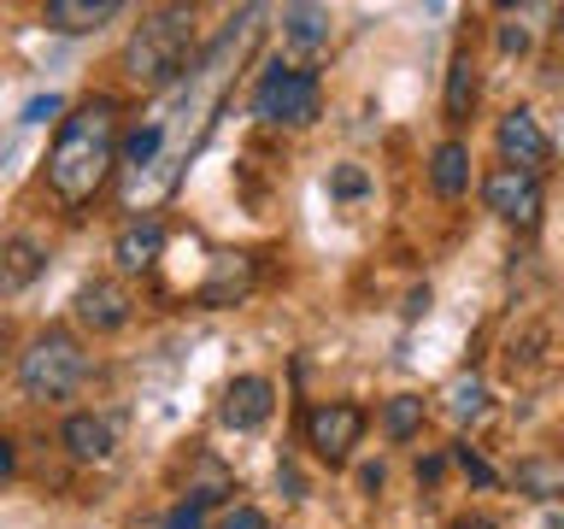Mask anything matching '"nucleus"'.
Instances as JSON below:
<instances>
[{
  "label": "nucleus",
  "instance_id": "obj_1",
  "mask_svg": "<svg viewBox=\"0 0 564 529\" xmlns=\"http://www.w3.org/2000/svg\"><path fill=\"white\" fill-rule=\"evenodd\" d=\"M118 159H123L118 100L88 95L83 106H70V118H59V136H53V153H47V188L65 206H83L100 194V183L112 176Z\"/></svg>",
  "mask_w": 564,
  "mask_h": 529
},
{
  "label": "nucleus",
  "instance_id": "obj_2",
  "mask_svg": "<svg viewBox=\"0 0 564 529\" xmlns=\"http://www.w3.org/2000/svg\"><path fill=\"white\" fill-rule=\"evenodd\" d=\"M188 53H194V7H153L123 42V77L153 95V88L183 77Z\"/></svg>",
  "mask_w": 564,
  "mask_h": 529
},
{
  "label": "nucleus",
  "instance_id": "obj_3",
  "mask_svg": "<svg viewBox=\"0 0 564 529\" xmlns=\"http://www.w3.org/2000/svg\"><path fill=\"white\" fill-rule=\"evenodd\" d=\"M88 377V353L70 330H42L35 342L18 353V388H24L30 400H65L70 388Z\"/></svg>",
  "mask_w": 564,
  "mask_h": 529
},
{
  "label": "nucleus",
  "instance_id": "obj_4",
  "mask_svg": "<svg viewBox=\"0 0 564 529\" xmlns=\"http://www.w3.org/2000/svg\"><path fill=\"white\" fill-rule=\"evenodd\" d=\"M253 112L264 123H276V130H306V123H317V112H324V83L300 65H271L259 77Z\"/></svg>",
  "mask_w": 564,
  "mask_h": 529
},
{
  "label": "nucleus",
  "instance_id": "obj_5",
  "mask_svg": "<svg viewBox=\"0 0 564 529\" xmlns=\"http://www.w3.org/2000/svg\"><path fill=\"white\" fill-rule=\"evenodd\" d=\"M365 435V412L352 400H324L306 412V447L324 458V465H341V458L359 447Z\"/></svg>",
  "mask_w": 564,
  "mask_h": 529
},
{
  "label": "nucleus",
  "instance_id": "obj_6",
  "mask_svg": "<svg viewBox=\"0 0 564 529\" xmlns=\"http://www.w3.org/2000/svg\"><path fill=\"white\" fill-rule=\"evenodd\" d=\"M482 201H488V212H494L500 224H518V229H535V224H541V183H535L529 171H511V165L488 171Z\"/></svg>",
  "mask_w": 564,
  "mask_h": 529
},
{
  "label": "nucleus",
  "instance_id": "obj_7",
  "mask_svg": "<svg viewBox=\"0 0 564 529\" xmlns=\"http://www.w3.org/2000/svg\"><path fill=\"white\" fill-rule=\"evenodd\" d=\"M500 153H506V165L511 171H529L535 176L541 165H546V153H553V141H546V130H541V118L529 112V106H518V112H506L500 118Z\"/></svg>",
  "mask_w": 564,
  "mask_h": 529
},
{
  "label": "nucleus",
  "instance_id": "obj_8",
  "mask_svg": "<svg viewBox=\"0 0 564 529\" xmlns=\"http://www.w3.org/2000/svg\"><path fill=\"white\" fill-rule=\"evenodd\" d=\"M42 271H47V241L35 229H18V236L0 241V300L24 294Z\"/></svg>",
  "mask_w": 564,
  "mask_h": 529
},
{
  "label": "nucleus",
  "instance_id": "obj_9",
  "mask_svg": "<svg viewBox=\"0 0 564 529\" xmlns=\"http://www.w3.org/2000/svg\"><path fill=\"white\" fill-rule=\"evenodd\" d=\"M271 406H276V388L264 377H236L218 400V418L229 423V430H259V423L271 418Z\"/></svg>",
  "mask_w": 564,
  "mask_h": 529
},
{
  "label": "nucleus",
  "instance_id": "obj_10",
  "mask_svg": "<svg viewBox=\"0 0 564 529\" xmlns=\"http://www.w3.org/2000/svg\"><path fill=\"white\" fill-rule=\"evenodd\" d=\"M65 453L77 458V465H106V458L118 453V430H112V418H100V412H77V418H65Z\"/></svg>",
  "mask_w": 564,
  "mask_h": 529
},
{
  "label": "nucleus",
  "instance_id": "obj_11",
  "mask_svg": "<svg viewBox=\"0 0 564 529\" xmlns=\"http://www.w3.org/2000/svg\"><path fill=\"white\" fill-rule=\"evenodd\" d=\"M159 253H165V224H159V218L123 224V229H118V241H112V259H118V271H123V277L153 271Z\"/></svg>",
  "mask_w": 564,
  "mask_h": 529
},
{
  "label": "nucleus",
  "instance_id": "obj_12",
  "mask_svg": "<svg viewBox=\"0 0 564 529\" xmlns=\"http://www.w3.org/2000/svg\"><path fill=\"white\" fill-rule=\"evenodd\" d=\"M118 12H123V0H47L42 24L59 35H88V30H106Z\"/></svg>",
  "mask_w": 564,
  "mask_h": 529
},
{
  "label": "nucleus",
  "instance_id": "obj_13",
  "mask_svg": "<svg viewBox=\"0 0 564 529\" xmlns=\"http://www.w3.org/2000/svg\"><path fill=\"white\" fill-rule=\"evenodd\" d=\"M77 324L83 330H123L130 324V294L118 289V282H83L77 289Z\"/></svg>",
  "mask_w": 564,
  "mask_h": 529
},
{
  "label": "nucleus",
  "instance_id": "obj_14",
  "mask_svg": "<svg viewBox=\"0 0 564 529\" xmlns=\"http://www.w3.org/2000/svg\"><path fill=\"white\" fill-rule=\"evenodd\" d=\"M247 289H253V259L247 253H218L206 282H200V306H236Z\"/></svg>",
  "mask_w": 564,
  "mask_h": 529
},
{
  "label": "nucleus",
  "instance_id": "obj_15",
  "mask_svg": "<svg viewBox=\"0 0 564 529\" xmlns=\"http://www.w3.org/2000/svg\"><path fill=\"white\" fill-rule=\"evenodd\" d=\"M476 95H482L476 60H470V53H453V65H447V95H441V112H447V123H470Z\"/></svg>",
  "mask_w": 564,
  "mask_h": 529
},
{
  "label": "nucleus",
  "instance_id": "obj_16",
  "mask_svg": "<svg viewBox=\"0 0 564 529\" xmlns=\"http://www.w3.org/2000/svg\"><path fill=\"white\" fill-rule=\"evenodd\" d=\"M430 183H435L441 201L465 194V183H470V148L465 141H441V148L430 153Z\"/></svg>",
  "mask_w": 564,
  "mask_h": 529
},
{
  "label": "nucleus",
  "instance_id": "obj_17",
  "mask_svg": "<svg viewBox=\"0 0 564 529\" xmlns=\"http://www.w3.org/2000/svg\"><path fill=\"white\" fill-rule=\"evenodd\" d=\"M282 35L294 47H324L329 42V7H289L282 12Z\"/></svg>",
  "mask_w": 564,
  "mask_h": 529
},
{
  "label": "nucleus",
  "instance_id": "obj_18",
  "mask_svg": "<svg viewBox=\"0 0 564 529\" xmlns=\"http://www.w3.org/2000/svg\"><path fill=\"white\" fill-rule=\"evenodd\" d=\"M423 430V395H388L382 400V435L388 441H412Z\"/></svg>",
  "mask_w": 564,
  "mask_h": 529
},
{
  "label": "nucleus",
  "instance_id": "obj_19",
  "mask_svg": "<svg viewBox=\"0 0 564 529\" xmlns=\"http://www.w3.org/2000/svg\"><path fill=\"white\" fill-rule=\"evenodd\" d=\"M518 488L535 494V500L564 494V465H553V458H523V465H518Z\"/></svg>",
  "mask_w": 564,
  "mask_h": 529
},
{
  "label": "nucleus",
  "instance_id": "obj_20",
  "mask_svg": "<svg viewBox=\"0 0 564 529\" xmlns=\"http://www.w3.org/2000/svg\"><path fill=\"white\" fill-rule=\"evenodd\" d=\"M153 153H159V123H141V130L123 136V159L130 165H153Z\"/></svg>",
  "mask_w": 564,
  "mask_h": 529
},
{
  "label": "nucleus",
  "instance_id": "obj_21",
  "mask_svg": "<svg viewBox=\"0 0 564 529\" xmlns=\"http://www.w3.org/2000/svg\"><path fill=\"white\" fill-rule=\"evenodd\" d=\"M365 188H370L365 165H335V171H329V194H335V201H359Z\"/></svg>",
  "mask_w": 564,
  "mask_h": 529
},
{
  "label": "nucleus",
  "instance_id": "obj_22",
  "mask_svg": "<svg viewBox=\"0 0 564 529\" xmlns=\"http://www.w3.org/2000/svg\"><path fill=\"white\" fill-rule=\"evenodd\" d=\"M453 458H458V471H465L476 488H494V483H500V476H494V465H488L482 453H470V447H453Z\"/></svg>",
  "mask_w": 564,
  "mask_h": 529
},
{
  "label": "nucleus",
  "instance_id": "obj_23",
  "mask_svg": "<svg viewBox=\"0 0 564 529\" xmlns=\"http://www.w3.org/2000/svg\"><path fill=\"white\" fill-rule=\"evenodd\" d=\"M218 529H271V518H264L259 506H229L218 518Z\"/></svg>",
  "mask_w": 564,
  "mask_h": 529
},
{
  "label": "nucleus",
  "instance_id": "obj_24",
  "mask_svg": "<svg viewBox=\"0 0 564 529\" xmlns=\"http://www.w3.org/2000/svg\"><path fill=\"white\" fill-rule=\"evenodd\" d=\"M482 400H488V395H482V382H476V377L453 388V412H458V418H476V412H482Z\"/></svg>",
  "mask_w": 564,
  "mask_h": 529
},
{
  "label": "nucleus",
  "instance_id": "obj_25",
  "mask_svg": "<svg viewBox=\"0 0 564 529\" xmlns=\"http://www.w3.org/2000/svg\"><path fill=\"white\" fill-rule=\"evenodd\" d=\"M165 529H206V523H200V506H188V500H183V506H176L171 518H165Z\"/></svg>",
  "mask_w": 564,
  "mask_h": 529
},
{
  "label": "nucleus",
  "instance_id": "obj_26",
  "mask_svg": "<svg viewBox=\"0 0 564 529\" xmlns=\"http://www.w3.org/2000/svg\"><path fill=\"white\" fill-rule=\"evenodd\" d=\"M523 47H529V30L523 24H506L500 30V53H523Z\"/></svg>",
  "mask_w": 564,
  "mask_h": 529
},
{
  "label": "nucleus",
  "instance_id": "obj_27",
  "mask_svg": "<svg viewBox=\"0 0 564 529\" xmlns=\"http://www.w3.org/2000/svg\"><path fill=\"white\" fill-rule=\"evenodd\" d=\"M441 471H447V458H441V453H430V458H417V483H435Z\"/></svg>",
  "mask_w": 564,
  "mask_h": 529
},
{
  "label": "nucleus",
  "instance_id": "obj_28",
  "mask_svg": "<svg viewBox=\"0 0 564 529\" xmlns=\"http://www.w3.org/2000/svg\"><path fill=\"white\" fill-rule=\"evenodd\" d=\"M18 471V447H12V435H0V483Z\"/></svg>",
  "mask_w": 564,
  "mask_h": 529
},
{
  "label": "nucleus",
  "instance_id": "obj_29",
  "mask_svg": "<svg viewBox=\"0 0 564 529\" xmlns=\"http://www.w3.org/2000/svg\"><path fill=\"white\" fill-rule=\"evenodd\" d=\"M53 112H59V100H53V95H47V100H30V106H24V118H30V123H42V118H53Z\"/></svg>",
  "mask_w": 564,
  "mask_h": 529
},
{
  "label": "nucleus",
  "instance_id": "obj_30",
  "mask_svg": "<svg viewBox=\"0 0 564 529\" xmlns=\"http://www.w3.org/2000/svg\"><path fill=\"white\" fill-rule=\"evenodd\" d=\"M447 529H494V518H482V511H465V518H453Z\"/></svg>",
  "mask_w": 564,
  "mask_h": 529
},
{
  "label": "nucleus",
  "instance_id": "obj_31",
  "mask_svg": "<svg viewBox=\"0 0 564 529\" xmlns=\"http://www.w3.org/2000/svg\"><path fill=\"white\" fill-rule=\"evenodd\" d=\"M0 353H7V324H0Z\"/></svg>",
  "mask_w": 564,
  "mask_h": 529
},
{
  "label": "nucleus",
  "instance_id": "obj_32",
  "mask_svg": "<svg viewBox=\"0 0 564 529\" xmlns=\"http://www.w3.org/2000/svg\"><path fill=\"white\" fill-rule=\"evenodd\" d=\"M558 30H564V7H558Z\"/></svg>",
  "mask_w": 564,
  "mask_h": 529
}]
</instances>
